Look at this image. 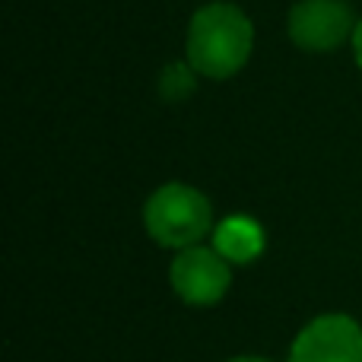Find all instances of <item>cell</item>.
Returning <instances> with one entry per match:
<instances>
[{"label": "cell", "mask_w": 362, "mask_h": 362, "mask_svg": "<svg viewBox=\"0 0 362 362\" xmlns=\"http://www.w3.org/2000/svg\"><path fill=\"white\" fill-rule=\"evenodd\" d=\"M255 29L232 4H206L194 13L187 29V64L210 80L235 76L248 64Z\"/></svg>", "instance_id": "cell-1"}, {"label": "cell", "mask_w": 362, "mask_h": 362, "mask_svg": "<svg viewBox=\"0 0 362 362\" xmlns=\"http://www.w3.org/2000/svg\"><path fill=\"white\" fill-rule=\"evenodd\" d=\"M146 232L165 248H194L210 232V200L187 185H163L144 206Z\"/></svg>", "instance_id": "cell-2"}, {"label": "cell", "mask_w": 362, "mask_h": 362, "mask_svg": "<svg viewBox=\"0 0 362 362\" xmlns=\"http://www.w3.org/2000/svg\"><path fill=\"white\" fill-rule=\"evenodd\" d=\"M172 289L187 302V305H213L229 293L232 270L229 261L219 255L216 248H204L194 245L175 255L169 267Z\"/></svg>", "instance_id": "cell-3"}, {"label": "cell", "mask_w": 362, "mask_h": 362, "mask_svg": "<svg viewBox=\"0 0 362 362\" xmlns=\"http://www.w3.org/2000/svg\"><path fill=\"white\" fill-rule=\"evenodd\" d=\"M289 362H362V327L350 315H318L293 340Z\"/></svg>", "instance_id": "cell-4"}, {"label": "cell", "mask_w": 362, "mask_h": 362, "mask_svg": "<svg viewBox=\"0 0 362 362\" xmlns=\"http://www.w3.org/2000/svg\"><path fill=\"white\" fill-rule=\"evenodd\" d=\"M353 29V13L344 0H299L289 10V38L305 51H334Z\"/></svg>", "instance_id": "cell-5"}, {"label": "cell", "mask_w": 362, "mask_h": 362, "mask_svg": "<svg viewBox=\"0 0 362 362\" xmlns=\"http://www.w3.org/2000/svg\"><path fill=\"white\" fill-rule=\"evenodd\" d=\"M216 251L229 264H248L261 255L264 248V232L255 219L248 216H229L226 223H219L216 229Z\"/></svg>", "instance_id": "cell-6"}, {"label": "cell", "mask_w": 362, "mask_h": 362, "mask_svg": "<svg viewBox=\"0 0 362 362\" xmlns=\"http://www.w3.org/2000/svg\"><path fill=\"white\" fill-rule=\"evenodd\" d=\"M194 74L197 70L187 67V64H169L163 70V80H159V93L169 102H181L194 93Z\"/></svg>", "instance_id": "cell-7"}, {"label": "cell", "mask_w": 362, "mask_h": 362, "mask_svg": "<svg viewBox=\"0 0 362 362\" xmlns=\"http://www.w3.org/2000/svg\"><path fill=\"white\" fill-rule=\"evenodd\" d=\"M353 54H356V64L362 67V19L356 23V32H353Z\"/></svg>", "instance_id": "cell-8"}, {"label": "cell", "mask_w": 362, "mask_h": 362, "mask_svg": "<svg viewBox=\"0 0 362 362\" xmlns=\"http://www.w3.org/2000/svg\"><path fill=\"white\" fill-rule=\"evenodd\" d=\"M229 362H270V359H264V356H235Z\"/></svg>", "instance_id": "cell-9"}]
</instances>
